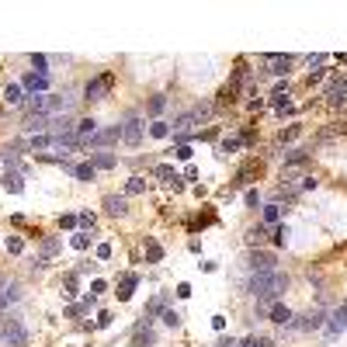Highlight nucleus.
<instances>
[{
    "label": "nucleus",
    "mask_w": 347,
    "mask_h": 347,
    "mask_svg": "<svg viewBox=\"0 0 347 347\" xmlns=\"http://www.w3.org/2000/svg\"><path fill=\"white\" fill-rule=\"evenodd\" d=\"M4 340H7V347H24V344H28V330L21 327L18 320H7V330H4Z\"/></svg>",
    "instance_id": "4"
},
{
    "label": "nucleus",
    "mask_w": 347,
    "mask_h": 347,
    "mask_svg": "<svg viewBox=\"0 0 347 347\" xmlns=\"http://www.w3.org/2000/svg\"><path fill=\"white\" fill-rule=\"evenodd\" d=\"M240 347H274V344H271V340H264V337H247Z\"/></svg>",
    "instance_id": "40"
},
{
    "label": "nucleus",
    "mask_w": 347,
    "mask_h": 347,
    "mask_svg": "<svg viewBox=\"0 0 347 347\" xmlns=\"http://www.w3.org/2000/svg\"><path fill=\"white\" fill-rule=\"evenodd\" d=\"M271 323H278V327H288V323H292V309H288V306H281V302H274V306H271Z\"/></svg>",
    "instance_id": "15"
},
{
    "label": "nucleus",
    "mask_w": 347,
    "mask_h": 347,
    "mask_svg": "<svg viewBox=\"0 0 347 347\" xmlns=\"http://www.w3.org/2000/svg\"><path fill=\"white\" fill-rule=\"evenodd\" d=\"M59 226H63V229H70V226H77V215H59Z\"/></svg>",
    "instance_id": "49"
},
{
    "label": "nucleus",
    "mask_w": 347,
    "mask_h": 347,
    "mask_svg": "<svg viewBox=\"0 0 347 347\" xmlns=\"http://www.w3.org/2000/svg\"><path fill=\"white\" fill-rule=\"evenodd\" d=\"M7 250H11V253H21V250H24V243H21L18 236H11V240H7Z\"/></svg>",
    "instance_id": "46"
},
{
    "label": "nucleus",
    "mask_w": 347,
    "mask_h": 347,
    "mask_svg": "<svg viewBox=\"0 0 347 347\" xmlns=\"http://www.w3.org/2000/svg\"><path fill=\"white\" fill-rule=\"evenodd\" d=\"M32 66H35V73L49 77V70H45V66H49V59H45V56H32Z\"/></svg>",
    "instance_id": "36"
},
{
    "label": "nucleus",
    "mask_w": 347,
    "mask_h": 347,
    "mask_svg": "<svg viewBox=\"0 0 347 347\" xmlns=\"http://www.w3.org/2000/svg\"><path fill=\"white\" fill-rule=\"evenodd\" d=\"M264 236H268V229H264V226H250V229H247V236H243V243H247V247H261V243H264Z\"/></svg>",
    "instance_id": "21"
},
{
    "label": "nucleus",
    "mask_w": 347,
    "mask_h": 347,
    "mask_svg": "<svg viewBox=\"0 0 347 347\" xmlns=\"http://www.w3.org/2000/svg\"><path fill=\"white\" fill-rule=\"evenodd\" d=\"M150 135H153V139H167V135H170V125H167V122H153V125H150Z\"/></svg>",
    "instance_id": "30"
},
{
    "label": "nucleus",
    "mask_w": 347,
    "mask_h": 347,
    "mask_svg": "<svg viewBox=\"0 0 347 347\" xmlns=\"http://www.w3.org/2000/svg\"><path fill=\"white\" fill-rule=\"evenodd\" d=\"M77 281H80V274H70V278H66V292H63L66 299H73V295H77Z\"/></svg>",
    "instance_id": "38"
},
{
    "label": "nucleus",
    "mask_w": 347,
    "mask_h": 347,
    "mask_svg": "<svg viewBox=\"0 0 347 347\" xmlns=\"http://www.w3.org/2000/svg\"><path fill=\"white\" fill-rule=\"evenodd\" d=\"M219 347H240L236 340H219Z\"/></svg>",
    "instance_id": "51"
},
{
    "label": "nucleus",
    "mask_w": 347,
    "mask_h": 347,
    "mask_svg": "<svg viewBox=\"0 0 347 347\" xmlns=\"http://www.w3.org/2000/svg\"><path fill=\"white\" fill-rule=\"evenodd\" d=\"M344 94H347V77L333 80V83H330V87H327V97H330V101H333V104H340V101H344Z\"/></svg>",
    "instance_id": "18"
},
{
    "label": "nucleus",
    "mask_w": 347,
    "mask_h": 347,
    "mask_svg": "<svg viewBox=\"0 0 347 347\" xmlns=\"http://www.w3.org/2000/svg\"><path fill=\"white\" fill-rule=\"evenodd\" d=\"M28 142H32V150H42V146H49V139H45V135H32Z\"/></svg>",
    "instance_id": "47"
},
{
    "label": "nucleus",
    "mask_w": 347,
    "mask_h": 347,
    "mask_svg": "<svg viewBox=\"0 0 347 347\" xmlns=\"http://www.w3.org/2000/svg\"><path fill=\"white\" fill-rule=\"evenodd\" d=\"M163 323L167 327H181V312L177 309H163Z\"/></svg>",
    "instance_id": "34"
},
{
    "label": "nucleus",
    "mask_w": 347,
    "mask_h": 347,
    "mask_svg": "<svg viewBox=\"0 0 347 347\" xmlns=\"http://www.w3.org/2000/svg\"><path fill=\"white\" fill-rule=\"evenodd\" d=\"M42 253H45V257H56V253H59V240H56V236H49V240L42 243Z\"/></svg>",
    "instance_id": "32"
},
{
    "label": "nucleus",
    "mask_w": 347,
    "mask_h": 347,
    "mask_svg": "<svg viewBox=\"0 0 347 347\" xmlns=\"http://www.w3.org/2000/svg\"><path fill=\"white\" fill-rule=\"evenodd\" d=\"M285 288H288V274H281V271H271V274H253V278H250V295L261 302V306L274 302V299H278Z\"/></svg>",
    "instance_id": "1"
},
{
    "label": "nucleus",
    "mask_w": 347,
    "mask_h": 347,
    "mask_svg": "<svg viewBox=\"0 0 347 347\" xmlns=\"http://www.w3.org/2000/svg\"><path fill=\"white\" fill-rule=\"evenodd\" d=\"M233 94H236V87H222V91H219V108L233 104Z\"/></svg>",
    "instance_id": "37"
},
{
    "label": "nucleus",
    "mask_w": 347,
    "mask_h": 347,
    "mask_svg": "<svg viewBox=\"0 0 347 347\" xmlns=\"http://www.w3.org/2000/svg\"><path fill=\"white\" fill-rule=\"evenodd\" d=\"M135 285H139V274H125V278H122V285H118V299H122V302H129Z\"/></svg>",
    "instance_id": "19"
},
{
    "label": "nucleus",
    "mask_w": 347,
    "mask_h": 347,
    "mask_svg": "<svg viewBox=\"0 0 347 347\" xmlns=\"http://www.w3.org/2000/svg\"><path fill=\"white\" fill-rule=\"evenodd\" d=\"M146 261H150V264H160V261H163V247L156 243L153 236L146 240Z\"/></svg>",
    "instance_id": "23"
},
{
    "label": "nucleus",
    "mask_w": 347,
    "mask_h": 347,
    "mask_svg": "<svg viewBox=\"0 0 347 347\" xmlns=\"http://www.w3.org/2000/svg\"><path fill=\"white\" fill-rule=\"evenodd\" d=\"M21 87H28L32 94H45V87H49V77H42V73H35V70H32L28 77L21 80Z\"/></svg>",
    "instance_id": "13"
},
{
    "label": "nucleus",
    "mask_w": 347,
    "mask_h": 347,
    "mask_svg": "<svg viewBox=\"0 0 347 347\" xmlns=\"http://www.w3.org/2000/svg\"><path fill=\"white\" fill-rule=\"evenodd\" d=\"M163 108H167V97H163V94H156L153 101H150V115H160Z\"/></svg>",
    "instance_id": "35"
},
{
    "label": "nucleus",
    "mask_w": 347,
    "mask_h": 347,
    "mask_svg": "<svg viewBox=\"0 0 347 347\" xmlns=\"http://www.w3.org/2000/svg\"><path fill=\"white\" fill-rule=\"evenodd\" d=\"M118 139H122V125H111V129H101V132L91 139V146H111Z\"/></svg>",
    "instance_id": "11"
},
{
    "label": "nucleus",
    "mask_w": 347,
    "mask_h": 347,
    "mask_svg": "<svg viewBox=\"0 0 347 347\" xmlns=\"http://www.w3.org/2000/svg\"><path fill=\"white\" fill-rule=\"evenodd\" d=\"M4 188H7L11 194H21V191H24V177H21L18 170H7V174H4Z\"/></svg>",
    "instance_id": "16"
},
{
    "label": "nucleus",
    "mask_w": 347,
    "mask_h": 347,
    "mask_svg": "<svg viewBox=\"0 0 347 347\" xmlns=\"http://www.w3.org/2000/svg\"><path fill=\"white\" fill-rule=\"evenodd\" d=\"M73 247H77V250H87V247H91V236H87V233H77V236H73Z\"/></svg>",
    "instance_id": "42"
},
{
    "label": "nucleus",
    "mask_w": 347,
    "mask_h": 347,
    "mask_svg": "<svg viewBox=\"0 0 347 347\" xmlns=\"http://www.w3.org/2000/svg\"><path fill=\"white\" fill-rule=\"evenodd\" d=\"M163 309H167V299H163V295H156L153 302H150V312H146V316H153V312H163Z\"/></svg>",
    "instance_id": "41"
},
{
    "label": "nucleus",
    "mask_w": 347,
    "mask_h": 347,
    "mask_svg": "<svg viewBox=\"0 0 347 347\" xmlns=\"http://www.w3.org/2000/svg\"><path fill=\"white\" fill-rule=\"evenodd\" d=\"M94 174H97L94 163H80V167H73V177H77V181H94Z\"/></svg>",
    "instance_id": "25"
},
{
    "label": "nucleus",
    "mask_w": 347,
    "mask_h": 347,
    "mask_svg": "<svg viewBox=\"0 0 347 347\" xmlns=\"http://www.w3.org/2000/svg\"><path fill=\"white\" fill-rule=\"evenodd\" d=\"M281 156H285V167H299V163H306V160H309L306 150H288V153H281Z\"/></svg>",
    "instance_id": "24"
},
{
    "label": "nucleus",
    "mask_w": 347,
    "mask_h": 347,
    "mask_svg": "<svg viewBox=\"0 0 347 347\" xmlns=\"http://www.w3.org/2000/svg\"><path fill=\"white\" fill-rule=\"evenodd\" d=\"M146 188H150L146 177H129V184H125V191H129V194H142Z\"/></svg>",
    "instance_id": "27"
},
{
    "label": "nucleus",
    "mask_w": 347,
    "mask_h": 347,
    "mask_svg": "<svg viewBox=\"0 0 347 347\" xmlns=\"http://www.w3.org/2000/svg\"><path fill=\"white\" fill-rule=\"evenodd\" d=\"M316 188H320V181H316L312 174H309V177H302V191H316Z\"/></svg>",
    "instance_id": "45"
},
{
    "label": "nucleus",
    "mask_w": 347,
    "mask_h": 347,
    "mask_svg": "<svg viewBox=\"0 0 347 347\" xmlns=\"http://www.w3.org/2000/svg\"><path fill=\"white\" fill-rule=\"evenodd\" d=\"M97 257H101V261H108V257H111V247H108V243H101V247H97Z\"/></svg>",
    "instance_id": "50"
},
{
    "label": "nucleus",
    "mask_w": 347,
    "mask_h": 347,
    "mask_svg": "<svg viewBox=\"0 0 347 347\" xmlns=\"http://www.w3.org/2000/svg\"><path fill=\"white\" fill-rule=\"evenodd\" d=\"M24 111H28V115H45V111H49V94H28Z\"/></svg>",
    "instance_id": "10"
},
{
    "label": "nucleus",
    "mask_w": 347,
    "mask_h": 347,
    "mask_svg": "<svg viewBox=\"0 0 347 347\" xmlns=\"http://www.w3.org/2000/svg\"><path fill=\"white\" fill-rule=\"evenodd\" d=\"M323 323H327V316H323L320 309H312V312H306L295 327H299V330H323Z\"/></svg>",
    "instance_id": "12"
},
{
    "label": "nucleus",
    "mask_w": 347,
    "mask_h": 347,
    "mask_svg": "<svg viewBox=\"0 0 347 347\" xmlns=\"http://www.w3.org/2000/svg\"><path fill=\"white\" fill-rule=\"evenodd\" d=\"M111 87H115V73H101V77L87 80V87H83V97H87V101H101V97L108 94Z\"/></svg>",
    "instance_id": "2"
},
{
    "label": "nucleus",
    "mask_w": 347,
    "mask_h": 347,
    "mask_svg": "<svg viewBox=\"0 0 347 347\" xmlns=\"http://www.w3.org/2000/svg\"><path fill=\"white\" fill-rule=\"evenodd\" d=\"M285 240H288V226H278V229H274V243L285 247Z\"/></svg>",
    "instance_id": "43"
},
{
    "label": "nucleus",
    "mask_w": 347,
    "mask_h": 347,
    "mask_svg": "<svg viewBox=\"0 0 347 347\" xmlns=\"http://www.w3.org/2000/svg\"><path fill=\"white\" fill-rule=\"evenodd\" d=\"M292 63H295V56H264V66H268L271 77H285L292 70Z\"/></svg>",
    "instance_id": "5"
},
{
    "label": "nucleus",
    "mask_w": 347,
    "mask_h": 347,
    "mask_svg": "<svg viewBox=\"0 0 347 347\" xmlns=\"http://www.w3.org/2000/svg\"><path fill=\"white\" fill-rule=\"evenodd\" d=\"M156 177H160V181H163V184H167V188H174V191H181V174L174 170V167H167V163H156Z\"/></svg>",
    "instance_id": "8"
},
{
    "label": "nucleus",
    "mask_w": 347,
    "mask_h": 347,
    "mask_svg": "<svg viewBox=\"0 0 347 347\" xmlns=\"http://www.w3.org/2000/svg\"><path fill=\"white\" fill-rule=\"evenodd\" d=\"M4 101H7V104H21V101H24V87H21V83H7Z\"/></svg>",
    "instance_id": "22"
},
{
    "label": "nucleus",
    "mask_w": 347,
    "mask_h": 347,
    "mask_svg": "<svg viewBox=\"0 0 347 347\" xmlns=\"http://www.w3.org/2000/svg\"><path fill=\"white\" fill-rule=\"evenodd\" d=\"M104 209H108L111 215H125V212H129V205H125L122 194H108V198H104Z\"/></svg>",
    "instance_id": "20"
},
{
    "label": "nucleus",
    "mask_w": 347,
    "mask_h": 347,
    "mask_svg": "<svg viewBox=\"0 0 347 347\" xmlns=\"http://www.w3.org/2000/svg\"><path fill=\"white\" fill-rule=\"evenodd\" d=\"M91 163H94L97 170H111V167H115L118 160H115V156H111V153H97L94 160H91Z\"/></svg>",
    "instance_id": "26"
},
{
    "label": "nucleus",
    "mask_w": 347,
    "mask_h": 347,
    "mask_svg": "<svg viewBox=\"0 0 347 347\" xmlns=\"http://www.w3.org/2000/svg\"><path fill=\"white\" fill-rule=\"evenodd\" d=\"M240 146H243V139H226V142L219 146V153H222V156H226V153H236Z\"/></svg>",
    "instance_id": "33"
},
{
    "label": "nucleus",
    "mask_w": 347,
    "mask_h": 347,
    "mask_svg": "<svg viewBox=\"0 0 347 347\" xmlns=\"http://www.w3.org/2000/svg\"><path fill=\"white\" fill-rule=\"evenodd\" d=\"M174 153H177V160H191V146H188V142H184V146H177V150H174Z\"/></svg>",
    "instance_id": "48"
},
{
    "label": "nucleus",
    "mask_w": 347,
    "mask_h": 347,
    "mask_svg": "<svg viewBox=\"0 0 347 347\" xmlns=\"http://www.w3.org/2000/svg\"><path fill=\"white\" fill-rule=\"evenodd\" d=\"M97 132H101V129H97L94 118H83V122H77V142H80V146H87V142H91Z\"/></svg>",
    "instance_id": "9"
},
{
    "label": "nucleus",
    "mask_w": 347,
    "mask_h": 347,
    "mask_svg": "<svg viewBox=\"0 0 347 347\" xmlns=\"http://www.w3.org/2000/svg\"><path fill=\"white\" fill-rule=\"evenodd\" d=\"M18 295H21V292L14 288V285H11V288H4V292H0V306H11V302H18Z\"/></svg>",
    "instance_id": "31"
},
{
    "label": "nucleus",
    "mask_w": 347,
    "mask_h": 347,
    "mask_svg": "<svg viewBox=\"0 0 347 347\" xmlns=\"http://www.w3.org/2000/svg\"><path fill=\"white\" fill-rule=\"evenodd\" d=\"M77 226H80V229H94V215H91V212H80L77 215Z\"/></svg>",
    "instance_id": "39"
},
{
    "label": "nucleus",
    "mask_w": 347,
    "mask_h": 347,
    "mask_svg": "<svg viewBox=\"0 0 347 347\" xmlns=\"http://www.w3.org/2000/svg\"><path fill=\"white\" fill-rule=\"evenodd\" d=\"M139 139H142V125H139V118H129L125 125H122V142H129V146H139Z\"/></svg>",
    "instance_id": "7"
},
{
    "label": "nucleus",
    "mask_w": 347,
    "mask_h": 347,
    "mask_svg": "<svg viewBox=\"0 0 347 347\" xmlns=\"http://www.w3.org/2000/svg\"><path fill=\"white\" fill-rule=\"evenodd\" d=\"M4 330H7V320H0V340H4Z\"/></svg>",
    "instance_id": "52"
},
{
    "label": "nucleus",
    "mask_w": 347,
    "mask_h": 347,
    "mask_svg": "<svg viewBox=\"0 0 347 347\" xmlns=\"http://www.w3.org/2000/svg\"><path fill=\"white\" fill-rule=\"evenodd\" d=\"M45 129H49V118L45 115H28L24 118V132L28 135H42Z\"/></svg>",
    "instance_id": "14"
},
{
    "label": "nucleus",
    "mask_w": 347,
    "mask_h": 347,
    "mask_svg": "<svg viewBox=\"0 0 347 347\" xmlns=\"http://www.w3.org/2000/svg\"><path fill=\"white\" fill-rule=\"evenodd\" d=\"M323 330H327V337L347 333V306H337V309H333V312L327 316V323H323Z\"/></svg>",
    "instance_id": "3"
},
{
    "label": "nucleus",
    "mask_w": 347,
    "mask_h": 347,
    "mask_svg": "<svg viewBox=\"0 0 347 347\" xmlns=\"http://www.w3.org/2000/svg\"><path fill=\"white\" fill-rule=\"evenodd\" d=\"M243 201H247L250 209H253V205H261V191H253V188H250V191L243 194Z\"/></svg>",
    "instance_id": "44"
},
{
    "label": "nucleus",
    "mask_w": 347,
    "mask_h": 347,
    "mask_svg": "<svg viewBox=\"0 0 347 347\" xmlns=\"http://www.w3.org/2000/svg\"><path fill=\"white\" fill-rule=\"evenodd\" d=\"M278 219H281V205H278V201L264 205V222H278Z\"/></svg>",
    "instance_id": "29"
},
{
    "label": "nucleus",
    "mask_w": 347,
    "mask_h": 347,
    "mask_svg": "<svg viewBox=\"0 0 347 347\" xmlns=\"http://www.w3.org/2000/svg\"><path fill=\"white\" fill-rule=\"evenodd\" d=\"M261 170V167H257V163H247V167H243V170L236 174V181H233V184H236V188H240V184H247V181H250L253 174Z\"/></svg>",
    "instance_id": "28"
},
{
    "label": "nucleus",
    "mask_w": 347,
    "mask_h": 347,
    "mask_svg": "<svg viewBox=\"0 0 347 347\" xmlns=\"http://www.w3.org/2000/svg\"><path fill=\"white\" fill-rule=\"evenodd\" d=\"M250 271L253 274H271V271H278L274 253H250Z\"/></svg>",
    "instance_id": "6"
},
{
    "label": "nucleus",
    "mask_w": 347,
    "mask_h": 347,
    "mask_svg": "<svg viewBox=\"0 0 347 347\" xmlns=\"http://www.w3.org/2000/svg\"><path fill=\"white\" fill-rule=\"evenodd\" d=\"M70 108H73V97H70V94H63V97H49V111H52V115H66Z\"/></svg>",
    "instance_id": "17"
}]
</instances>
